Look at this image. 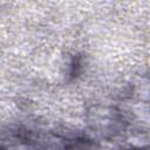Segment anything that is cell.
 <instances>
[{
	"mask_svg": "<svg viewBox=\"0 0 150 150\" xmlns=\"http://www.w3.org/2000/svg\"><path fill=\"white\" fill-rule=\"evenodd\" d=\"M0 150H32L28 144H26L22 141L14 139L12 142L5 141L0 143Z\"/></svg>",
	"mask_w": 150,
	"mask_h": 150,
	"instance_id": "cell-1",
	"label": "cell"
},
{
	"mask_svg": "<svg viewBox=\"0 0 150 150\" xmlns=\"http://www.w3.org/2000/svg\"><path fill=\"white\" fill-rule=\"evenodd\" d=\"M67 150H95V149H94V145L91 142L80 139V141H76L73 144H70L67 148Z\"/></svg>",
	"mask_w": 150,
	"mask_h": 150,
	"instance_id": "cell-2",
	"label": "cell"
},
{
	"mask_svg": "<svg viewBox=\"0 0 150 150\" xmlns=\"http://www.w3.org/2000/svg\"><path fill=\"white\" fill-rule=\"evenodd\" d=\"M129 150H131V149H129Z\"/></svg>",
	"mask_w": 150,
	"mask_h": 150,
	"instance_id": "cell-3",
	"label": "cell"
}]
</instances>
